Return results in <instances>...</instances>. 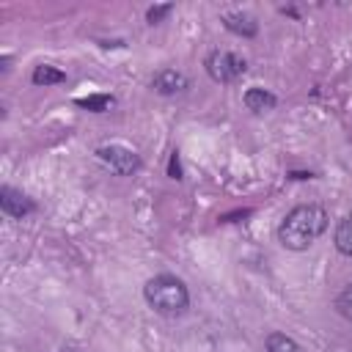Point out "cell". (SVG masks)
<instances>
[{"instance_id":"cell-1","label":"cell","mask_w":352,"mask_h":352,"mask_svg":"<svg viewBox=\"0 0 352 352\" xmlns=\"http://www.w3.org/2000/svg\"><path fill=\"white\" fill-rule=\"evenodd\" d=\"M327 228V212L319 204L294 206L278 226V239L289 250H308Z\"/></svg>"},{"instance_id":"cell-2","label":"cell","mask_w":352,"mask_h":352,"mask_svg":"<svg viewBox=\"0 0 352 352\" xmlns=\"http://www.w3.org/2000/svg\"><path fill=\"white\" fill-rule=\"evenodd\" d=\"M146 302L162 316H179L190 308V292L176 275H154L143 286Z\"/></svg>"},{"instance_id":"cell-3","label":"cell","mask_w":352,"mask_h":352,"mask_svg":"<svg viewBox=\"0 0 352 352\" xmlns=\"http://www.w3.org/2000/svg\"><path fill=\"white\" fill-rule=\"evenodd\" d=\"M204 66H206V74H209L214 82H234V80H239V77L245 74V69H248L245 58H239V55H234V52H228V50H212V52L206 55Z\"/></svg>"},{"instance_id":"cell-4","label":"cell","mask_w":352,"mask_h":352,"mask_svg":"<svg viewBox=\"0 0 352 352\" xmlns=\"http://www.w3.org/2000/svg\"><path fill=\"white\" fill-rule=\"evenodd\" d=\"M96 157L116 176H132L140 168V157L129 146H121V143H104V146H99L96 148Z\"/></svg>"},{"instance_id":"cell-5","label":"cell","mask_w":352,"mask_h":352,"mask_svg":"<svg viewBox=\"0 0 352 352\" xmlns=\"http://www.w3.org/2000/svg\"><path fill=\"white\" fill-rule=\"evenodd\" d=\"M0 209H3L8 217L22 220V217H28V214L36 209V204H33L22 190H16V187H11V184H3V187H0Z\"/></svg>"},{"instance_id":"cell-6","label":"cell","mask_w":352,"mask_h":352,"mask_svg":"<svg viewBox=\"0 0 352 352\" xmlns=\"http://www.w3.org/2000/svg\"><path fill=\"white\" fill-rule=\"evenodd\" d=\"M151 88H154L157 94H162V96L182 94V91L187 88V77H184L182 72H176V69H160V72L154 74V80H151Z\"/></svg>"},{"instance_id":"cell-7","label":"cell","mask_w":352,"mask_h":352,"mask_svg":"<svg viewBox=\"0 0 352 352\" xmlns=\"http://www.w3.org/2000/svg\"><path fill=\"white\" fill-rule=\"evenodd\" d=\"M223 25H226V30H231V33H236V36H245V38H250V36L258 33V22H256L250 14H242V11H228V14H223Z\"/></svg>"},{"instance_id":"cell-8","label":"cell","mask_w":352,"mask_h":352,"mask_svg":"<svg viewBox=\"0 0 352 352\" xmlns=\"http://www.w3.org/2000/svg\"><path fill=\"white\" fill-rule=\"evenodd\" d=\"M242 102H245V107L253 110V113H264V110H272V107L278 104L275 94H270L267 88H258V85L248 88V91L242 94Z\"/></svg>"},{"instance_id":"cell-9","label":"cell","mask_w":352,"mask_h":352,"mask_svg":"<svg viewBox=\"0 0 352 352\" xmlns=\"http://www.w3.org/2000/svg\"><path fill=\"white\" fill-rule=\"evenodd\" d=\"M336 248H338V253H344V256H352V212L349 214H344L341 220H338V226H336Z\"/></svg>"},{"instance_id":"cell-10","label":"cell","mask_w":352,"mask_h":352,"mask_svg":"<svg viewBox=\"0 0 352 352\" xmlns=\"http://www.w3.org/2000/svg\"><path fill=\"white\" fill-rule=\"evenodd\" d=\"M63 80H66V74L60 69H55L52 63H38L33 69V82L36 85H55V82H63Z\"/></svg>"},{"instance_id":"cell-11","label":"cell","mask_w":352,"mask_h":352,"mask_svg":"<svg viewBox=\"0 0 352 352\" xmlns=\"http://www.w3.org/2000/svg\"><path fill=\"white\" fill-rule=\"evenodd\" d=\"M267 352H302V346L286 333H270L267 336Z\"/></svg>"},{"instance_id":"cell-12","label":"cell","mask_w":352,"mask_h":352,"mask_svg":"<svg viewBox=\"0 0 352 352\" xmlns=\"http://www.w3.org/2000/svg\"><path fill=\"white\" fill-rule=\"evenodd\" d=\"M336 308H338V314H341L344 319L352 322V283H346V286L338 292V297H336Z\"/></svg>"},{"instance_id":"cell-13","label":"cell","mask_w":352,"mask_h":352,"mask_svg":"<svg viewBox=\"0 0 352 352\" xmlns=\"http://www.w3.org/2000/svg\"><path fill=\"white\" fill-rule=\"evenodd\" d=\"M77 104H82V107H88L94 113H102V110H107L113 104V96H91V99H80Z\"/></svg>"},{"instance_id":"cell-14","label":"cell","mask_w":352,"mask_h":352,"mask_svg":"<svg viewBox=\"0 0 352 352\" xmlns=\"http://www.w3.org/2000/svg\"><path fill=\"white\" fill-rule=\"evenodd\" d=\"M170 8H173V6H151L146 16H148V22L154 25V22H160V19L165 16V14H170Z\"/></svg>"}]
</instances>
